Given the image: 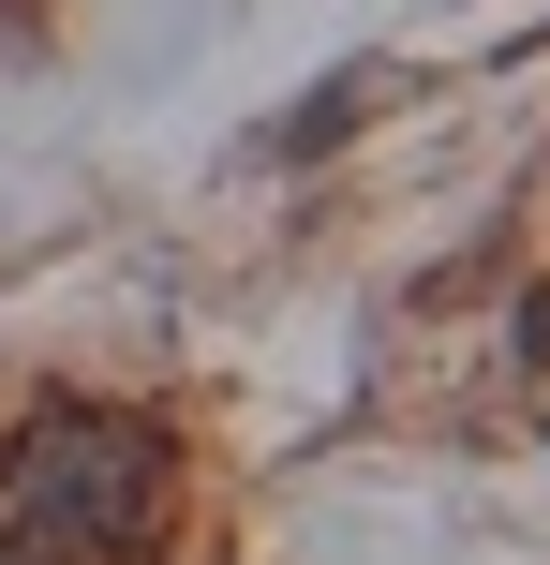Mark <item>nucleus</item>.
<instances>
[{"label": "nucleus", "instance_id": "nucleus-1", "mask_svg": "<svg viewBox=\"0 0 550 565\" xmlns=\"http://www.w3.org/2000/svg\"><path fill=\"white\" fill-rule=\"evenodd\" d=\"M15 507H30V551H60V565L149 551L164 536V431H134V417H45L15 447Z\"/></svg>", "mask_w": 550, "mask_h": 565}, {"label": "nucleus", "instance_id": "nucleus-2", "mask_svg": "<svg viewBox=\"0 0 550 565\" xmlns=\"http://www.w3.org/2000/svg\"><path fill=\"white\" fill-rule=\"evenodd\" d=\"M0 565H60V551H30V536H0Z\"/></svg>", "mask_w": 550, "mask_h": 565}]
</instances>
